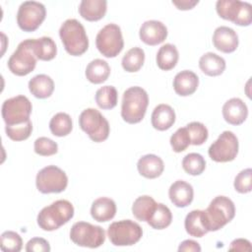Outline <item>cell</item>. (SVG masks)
Masks as SVG:
<instances>
[{
	"instance_id": "cell-22",
	"label": "cell",
	"mask_w": 252,
	"mask_h": 252,
	"mask_svg": "<svg viewBox=\"0 0 252 252\" xmlns=\"http://www.w3.org/2000/svg\"><path fill=\"white\" fill-rule=\"evenodd\" d=\"M116 214L115 202L107 197H100L94 200L91 207L92 218L99 222H105L112 220Z\"/></svg>"
},
{
	"instance_id": "cell-16",
	"label": "cell",
	"mask_w": 252,
	"mask_h": 252,
	"mask_svg": "<svg viewBox=\"0 0 252 252\" xmlns=\"http://www.w3.org/2000/svg\"><path fill=\"white\" fill-rule=\"evenodd\" d=\"M213 43L219 51L231 53L238 47V35L233 29L220 26L214 32Z\"/></svg>"
},
{
	"instance_id": "cell-19",
	"label": "cell",
	"mask_w": 252,
	"mask_h": 252,
	"mask_svg": "<svg viewBox=\"0 0 252 252\" xmlns=\"http://www.w3.org/2000/svg\"><path fill=\"white\" fill-rule=\"evenodd\" d=\"M199 86L198 76L190 70H183L177 73L173 79L174 92L180 96L193 94Z\"/></svg>"
},
{
	"instance_id": "cell-9",
	"label": "cell",
	"mask_w": 252,
	"mask_h": 252,
	"mask_svg": "<svg viewBox=\"0 0 252 252\" xmlns=\"http://www.w3.org/2000/svg\"><path fill=\"white\" fill-rule=\"evenodd\" d=\"M37 58L33 52L32 38L23 40L8 60L9 70L16 76H27L33 71Z\"/></svg>"
},
{
	"instance_id": "cell-11",
	"label": "cell",
	"mask_w": 252,
	"mask_h": 252,
	"mask_svg": "<svg viewBox=\"0 0 252 252\" xmlns=\"http://www.w3.org/2000/svg\"><path fill=\"white\" fill-rule=\"evenodd\" d=\"M35 185L42 194L61 193L68 185V177L60 167L47 165L37 172Z\"/></svg>"
},
{
	"instance_id": "cell-2",
	"label": "cell",
	"mask_w": 252,
	"mask_h": 252,
	"mask_svg": "<svg viewBox=\"0 0 252 252\" xmlns=\"http://www.w3.org/2000/svg\"><path fill=\"white\" fill-rule=\"evenodd\" d=\"M203 216L208 231H217L234 218V203L228 197L217 196L211 201L209 207L203 211Z\"/></svg>"
},
{
	"instance_id": "cell-40",
	"label": "cell",
	"mask_w": 252,
	"mask_h": 252,
	"mask_svg": "<svg viewBox=\"0 0 252 252\" xmlns=\"http://www.w3.org/2000/svg\"><path fill=\"white\" fill-rule=\"evenodd\" d=\"M33 149L35 154L42 157H49L57 154L58 145L47 137H39L34 141Z\"/></svg>"
},
{
	"instance_id": "cell-3",
	"label": "cell",
	"mask_w": 252,
	"mask_h": 252,
	"mask_svg": "<svg viewBox=\"0 0 252 252\" xmlns=\"http://www.w3.org/2000/svg\"><path fill=\"white\" fill-rule=\"evenodd\" d=\"M59 36L65 50L72 56H80L89 48V38L86 30L76 19H68L61 25Z\"/></svg>"
},
{
	"instance_id": "cell-1",
	"label": "cell",
	"mask_w": 252,
	"mask_h": 252,
	"mask_svg": "<svg viewBox=\"0 0 252 252\" xmlns=\"http://www.w3.org/2000/svg\"><path fill=\"white\" fill-rule=\"evenodd\" d=\"M149 104V95L141 87H130L122 97L121 117L129 124H136L145 117Z\"/></svg>"
},
{
	"instance_id": "cell-35",
	"label": "cell",
	"mask_w": 252,
	"mask_h": 252,
	"mask_svg": "<svg viewBox=\"0 0 252 252\" xmlns=\"http://www.w3.org/2000/svg\"><path fill=\"white\" fill-rule=\"evenodd\" d=\"M182 167L190 175H200L206 168V160L198 153H190L182 159Z\"/></svg>"
},
{
	"instance_id": "cell-12",
	"label": "cell",
	"mask_w": 252,
	"mask_h": 252,
	"mask_svg": "<svg viewBox=\"0 0 252 252\" xmlns=\"http://www.w3.org/2000/svg\"><path fill=\"white\" fill-rule=\"evenodd\" d=\"M32 105L25 95H16L6 99L1 108L2 118L6 125H16L30 120Z\"/></svg>"
},
{
	"instance_id": "cell-24",
	"label": "cell",
	"mask_w": 252,
	"mask_h": 252,
	"mask_svg": "<svg viewBox=\"0 0 252 252\" xmlns=\"http://www.w3.org/2000/svg\"><path fill=\"white\" fill-rule=\"evenodd\" d=\"M225 60L214 52H207L203 54L199 60V67L201 71L210 77L221 75L225 70Z\"/></svg>"
},
{
	"instance_id": "cell-32",
	"label": "cell",
	"mask_w": 252,
	"mask_h": 252,
	"mask_svg": "<svg viewBox=\"0 0 252 252\" xmlns=\"http://www.w3.org/2000/svg\"><path fill=\"white\" fill-rule=\"evenodd\" d=\"M49 129L52 135L56 137H65L69 135L73 129L71 116L65 112L56 113L49 122Z\"/></svg>"
},
{
	"instance_id": "cell-26",
	"label": "cell",
	"mask_w": 252,
	"mask_h": 252,
	"mask_svg": "<svg viewBox=\"0 0 252 252\" xmlns=\"http://www.w3.org/2000/svg\"><path fill=\"white\" fill-rule=\"evenodd\" d=\"M184 226L186 232L193 237H202L208 233V229L205 225L203 210H193L187 214Z\"/></svg>"
},
{
	"instance_id": "cell-6",
	"label": "cell",
	"mask_w": 252,
	"mask_h": 252,
	"mask_svg": "<svg viewBox=\"0 0 252 252\" xmlns=\"http://www.w3.org/2000/svg\"><path fill=\"white\" fill-rule=\"evenodd\" d=\"M218 15L226 21L241 27H248L252 23V6L248 2L238 0H219L216 3Z\"/></svg>"
},
{
	"instance_id": "cell-5",
	"label": "cell",
	"mask_w": 252,
	"mask_h": 252,
	"mask_svg": "<svg viewBox=\"0 0 252 252\" xmlns=\"http://www.w3.org/2000/svg\"><path fill=\"white\" fill-rule=\"evenodd\" d=\"M79 125L89 138L100 143L108 138L110 127L106 118L95 108H87L79 116Z\"/></svg>"
},
{
	"instance_id": "cell-38",
	"label": "cell",
	"mask_w": 252,
	"mask_h": 252,
	"mask_svg": "<svg viewBox=\"0 0 252 252\" xmlns=\"http://www.w3.org/2000/svg\"><path fill=\"white\" fill-rule=\"evenodd\" d=\"M186 129L189 133L191 145L200 146L207 141L209 132L207 127L203 123L198 121L190 122L189 124L186 125Z\"/></svg>"
},
{
	"instance_id": "cell-18",
	"label": "cell",
	"mask_w": 252,
	"mask_h": 252,
	"mask_svg": "<svg viewBox=\"0 0 252 252\" xmlns=\"http://www.w3.org/2000/svg\"><path fill=\"white\" fill-rule=\"evenodd\" d=\"M171 203L178 208H185L190 205L194 198V190L191 184L183 180L173 182L168 190Z\"/></svg>"
},
{
	"instance_id": "cell-30",
	"label": "cell",
	"mask_w": 252,
	"mask_h": 252,
	"mask_svg": "<svg viewBox=\"0 0 252 252\" xmlns=\"http://www.w3.org/2000/svg\"><path fill=\"white\" fill-rule=\"evenodd\" d=\"M172 221V214L167 206L161 203H157L153 213L147 222L155 229H164L170 225Z\"/></svg>"
},
{
	"instance_id": "cell-37",
	"label": "cell",
	"mask_w": 252,
	"mask_h": 252,
	"mask_svg": "<svg viewBox=\"0 0 252 252\" xmlns=\"http://www.w3.org/2000/svg\"><path fill=\"white\" fill-rule=\"evenodd\" d=\"M23 247V239L19 233L7 230L1 234L0 248L4 252H19Z\"/></svg>"
},
{
	"instance_id": "cell-20",
	"label": "cell",
	"mask_w": 252,
	"mask_h": 252,
	"mask_svg": "<svg viewBox=\"0 0 252 252\" xmlns=\"http://www.w3.org/2000/svg\"><path fill=\"white\" fill-rule=\"evenodd\" d=\"M139 173L148 179H155L161 175L164 169L163 160L153 154L145 155L137 162Z\"/></svg>"
},
{
	"instance_id": "cell-43",
	"label": "cell",
	"mask_w": 252,
	"mask_h": 252,
	"mask_svg": "<svg viewBox=\"0 0 252 252\" xmlns=\"http://www.w3.org/2000/svg\"><path fill=\"white\" fill-rule=\"evenodd\" d=\"M228 250H235V251H250L251 250V243L247 239L243 238H237L234 239L230 246L228 247Z\"/></svg>"
},
{
	"instance_id": "cell-4",
	"label": "cell",
	"mask_w": 252,
	"mask_h": 252,
	"mask_svg": "<svg viewBox=\"0 0 252 252\" xmlns=\"http://www.w3.org/2000/svg\"><path fill=\"white\" fill-rule=\"evenodd\" d=\"M74 217V207L67 200H57L44 207L37 215V224L45 231H53Z\"/></svg>"
},
{
	"instance_id": "cell-10",
	"label": "cell",
	"mask_w": 252,
	"mask_h": 252,
	"mask_svg": "<svg viewBox=\"0 0 252 252\" xmlns=\"http://www.w3.org/2000/svg\"><path fill=\"white\" fill-rule=\"evenodd\" d=\"M97 50L107 58L116 57L124 47L121 29L116 24H107L96 34Z\"/></svg>"
},
{
	"instance_id": "cell-29",
	"label": "cell",
	"mask_w": 252,
	"mask_h": 252,
	"mask_svg": "<svg viewBox=\"0 0 252 252\" xmlns=\"http://www.w3.org/2000/svg\"><path fill=\"white\" fill-rule=\"evenodd\" d=\"M33 52L37 59L42 61H50L57 54V47L54 40L49 36L39 38H32Z\"/></svg>"
},
{
	"instance_id": "cell-13",
	"label": "cell",
	"mask_w": 252,
	"mask_h": 252,
	"mask_svg": "<svg viewBox=\"0 0 252 252\" xmlns=\"http://www.w3.org/2000/svg\"><path fill=\"white\" fill-rule=\"evenodd\" d=\"M46 9L43 4L36 1L23 2L17 13L19 28L27 32H34L45 20Z\"/></svg>"
},
{
	"instance_id": "cell-21",
	"label": "cell",
	"mask_w": 252,
	"mask_h": 252,
	"mask_svg": "<svg viewBox=\"0 0 252 252\" xmlns=\"http://www.w3.org/2000/svg\"><path fill=\"white\" fill-rule=\"evenodd\" d=\"M151 122L152 126L158 131L168 130L175 122V111L168 104H158L153 110Z\"/></svg>"
},
{
	"instance_id": "cell-45",
	"label": "cell",
	"mask_w": 252,
	"mask_h": 252,
	"mask_svg": "<svg viewBox=\"0 0 252 252\" xmlns=\"http://www.w3.org/2000/svg\"><path fill=\"white\" fill-rule=\"evenodd\" d=\"M199 3V1H172V4L174 6L177 7V9L179 10H190L193 9L197 4Z\"/></svg>"
},
{
	"instance_id": "cell-33",
	"label": "cell",
	"mask_w": 252,
	"mask_h": 252,
	"mask_svg": "<svg viewBox=\"0 0 252 252\" xmlns=\"http://www.w3.org/2000/svg\"><path fill=\"white\" fill-rule=\"evenodd\" d=\"M145 52L140 47H133L129 49L122 58L121 64L126 72H138L144 65Z\"/></svg>"
},
{
	"instance_id": "cell-15",
	"label": "cell",
	"mask_w": 252,
	"mask_h": 252,
	"mask_svg": "<svg viewBox=\"0 0 252 252\" xmlns=\"http://www.w3.org/2000/svg\"><path fill=\"white\" fill-rule=\"evenodd\" d=\"M139 36L144 43L155 46L164 41L167 36V29L165 25L159 21H146L140 28Z\"/></svg>"
},
{
	"instance_id": "cell-42",
	"label": "cell",
	"mask_w": 252,
	"mask_h": 252,
	"mask_svg": "<svg viewBox=\"0 0 252 252\" xmlns=\"http://www.w3.org/2000/svg\"><path fill=\"white\" fill-rule=\"evenodd\" d=\"M28 252H49L50 245L48 241L42 237H33L30 239L26 245Z\"/></svg>"
},
{
	"instance_id": "cell-36",
	"label": "cell",
	"mask_w": 252,
	"mask_h": 252,
	"mask_svg": "<svg viewBox=\"0 0 252 252\" xmlns=\"http://www.w3.org/2000/svg\"><path fill=\"white\" fill-rule=\"evenodd\" d=\"M5 132H6V135L13 141H16V142L25 141L31 136L32 132V123L30 119L21 124H16L11 126L6 125Z\"/></svg>"
},
{
	"instance_id": "cell-23",
	"label": "cell",
	"mask_w": 252,
	"mask_h": 252,
	"mask_svg": "<svg viewBox=\"0 0 252 252\" xmlns=\"http://www.w3.org/2000/svg\"><path fill=\"white\" fill-rule=\"evenodd\" d=\"M107 10V2L105 0H83L79 5L80 16L89 21L96 22L101 20Z\"/></svg>"
},
{
	"instance_id": "cell-7",
	"label": "cell",
	"mask_w": 252,
	"mask_h": 252,
	"mask_svg": "<svg viewBox=\"0 0 252 252\" xmlns=\"http://www.w3.org/2000/svg\"><path fill=\"white\" fill-rule=\"evenodd\" d=\"M110 242L115 246H131L143 236V229L139 223L131 220H122L110 223L107 229Z\"/></svg>"
},
{
	"instance_id": "cell-17",
	"label": "cell",
	"mask_w": 252,
	"mask_h": 252,
	"mask_svg": "<svg viewBox=\"0 0 252 252\" xmlns=\"http://www.w3.org/2000/svg\"><path fill=\"white\" fill-rule=\"evenodd\" d=\"M222 116L228 124L240 125L248 116L247 105L242 99L232 97L224 102L222 106Z\"/></svg>"
},
{
	"instance_id": "cell-34",
	"label": "cell",
	"mask_w": 252,
	"mask_h": 252,
	"mask_svg": "<svg viewBox=\"0 0 252 252\" xmlns=\"http://www.w3.org/2000/svg\"><path fill=\"white\" fill-rule=\"evenodd\" d=\"M95 102L101 109H112L116 106L118 94L113 86H103L95 93Z\"/></svg>"
},
{
	"instance_id": "cell-39",
	"label": "cell",
	"mask_w": 252,
	"mask_h": 252,
	"mask_svg": "<svg viewBox=\"0 0 252 252\" xmlns=\"http://www.w3.org/2000/svg\"><path fill=\"white\" fill-rule=\"evenodd\" d=\"M189 145H191V142L186 127L177 129L170 137V146L175 153L184 152Z\"/></svg>"
},
{
	"instance_id": "cell-41",
	"label": "cell",
	"mask_w": 252,
	"mask_h": 252,
	"mask_svg": "<svg viewBox=\"0 0 252 252\" xmlns=\"http://www.w3.org/2000/svg\"><path fill=\"white\" fill-rule=\"evenodd\" d=\"M234 189L241 194H246L252 190V169L241 170L234 178Z\"/></svg>"
},
{
	"instance_id": "cell-25",
	"label": "cell",
	"mask_w": 252,
	"mask_h": 252,
	"mask_svg": "<svg viewBox=\"0 0 252 252\" xmlns=\"http://www.w3.org/2000/svg\"><path fill=\"white\" fill-rule=\"evenodd\" d=\"M29 90L36 98H47L54 91V82L49 76L39 74L30 80Z\"/></svg>"
},
{
	"instance_id": "cell-28",
	"label": "cell",
	"mask_w": 252,
	"mask_h": 252,
	"mask_svg": "<svg viewBox=\"0 0 252 252\" xmlns=\"http://www.w3.org/2000/svg\"><path fill=\"white\" fill-rule=\"evenodd\" d=\"M86 77L93 84H101L105 82L110 75V67L105 60H92L86 68Z\"/></svg>"
},
{
	"instance_id": "cell-8",
	"label": "cell",
	"mask_w": 252,
	"mask_h": 252,
	"mask_svg": "<svg viewBox=\"0 0 252 252\" xmlns=\"http://www.w3.org/2000/svg\"><path fill=\"white\" fill-rule=\"evenodd\" d=\"M70 238L78 246L97 248L105 241V231L99 225L77 221L71 227Z\"/></svg>"
},
{
	"instance_id": "cell-27",
	"label": "cell",
	"mask_w": 252,
	"mask_h": 252,
	"mask_svg": "<svg viewBox=\"0 0 252 252\" xmlns=\"http://www.w3.org/2000/svg\"><path fill=\"white\" fill-rule=\"evenodd\" d=\"M178 50L176 46L171 43H165L159 47L156 57L158 67L163 71H169L173 69L178 62Z\"/></svg>"
},
{
	"instance_id": "cell-44",
	"label": "cell",
	"mask_w": 252,
	"mask_h": 252,
	"mask_svg": "<svg viewBox=\"0 0 252 252\" xmlns=\"http://www.w3.org/2000/svg\"><path fill=\"white\" fill-rule=\"evenodd\" d=\"M178 251L179 252H200L201 251V246L199 245L198 242L191 240V239H187L182 241L179 244L178 247Z\"/></svg>"
},
{
	"instance_id": "cell-31",
	"label": "cell",
	"mask_w": 252,
	"mask_h": 252,
	"mask_svg": "<svg viewBox=\"0 0 252 252\" xmlns=\"http://www.w3.org/2000/svg\"><path fill=\"white\" fill-rule=\"evenodd\" d=\"M157 202L151 196L144 195L138 197L132 205V214L133 216L141 221H147L153 213Z\"/></svg>"
},
{
	"instance_id": "cell-14",
	"label": "cell",
	"mask_w": 252,
	"mask_h": 252,
	"mask_svg": "<svg viewBox=\"0 0 252 252\" xmlns=\"http://www.w3.org/2000/svg\"><path fill=\"white\" fill-rule=\"evenodd\" d=\"M238 139L231 131H223L210 146L209 157L216 162L232 161L238 154Z\"/></svg>"
}]
</instances>
